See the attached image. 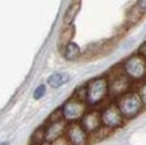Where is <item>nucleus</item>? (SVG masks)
Masks as SVG:
<instances>
[{
  "instance_id": "f257e3e1",
  "label": "nucleus",
  "mask_w": 146,
  "mask_h": 145,
  "mask_svg": "<svg viewBox=\"0 0 146 145\" xmlns=\"http://www.w3.org/2000/svg\"><path fill=\"white\" fill-rule=\"evenodd\" d=\"M115 104L119 108L125 118H133L139 114L141 110L145 108L141 96L138 94V92H133V90H129L119 96L115 100Z\"/></svg>"
},
{
  "instance_id": "f03ea898",
  "label": "nucleus",
  "mask_w": 146,
  "mask_h": 145,
  "mask_svg": "<svg viewBox=\"0 0 146 145\" xmlns=\"http://www.w3.org/2000/svg\"><path fill=\"white\" fill-rule=\"evenodd\" d=\"M107 96H110V93H109V81L105 77L94 78L89 84H86V102H87V105H98Z\"/></svg>"
},
{
  "instance_id": "7ed1b4c3",
  "label": "nucleus",
  "mask_w": 146,
  "mask_h": 145,
  "mask_svg": "<svg viewBox=\"0 0 146 145\" xmlns=\"http://www.w3.org/2000/svg\"><path fill=\"white\" fill-rule=\"evenodd\" d=\"M122 69L133 82L143 81L146 78V58L139 54H134L123 62Z\"/></svg>"
},
{
  "instance_id": "20e7f679",
  "label": "nucleus",
  "mask_w": 146,
  "mask_h": 145,
  "mask_svg": "<svg viewBox=\"0 0 146 145\" xmlns=\"http://www.w3.org/2000/svg\"><path fill=\"white\" fill-rule=\"evenodd\" d=\"M60 109H62L63 118L67 122H76V121L82 120L84 113L87 112V102L79 97L72 96L70 100H67L63 104Z\"/></svg>"
},
{
  "instance_id": "39448f33",
  "label": "nucleus",
  "mask_w": 146,
  "mask_h": 145,
  "mask_svg": "<svg viewBox=\"0 0 146 145\" xmlns=\"http://www.w3.org/2000/svg\"><path fill=\"white\" fill-rule=\"evenodd\" d=\"M102 114V125L107 129H115V128L122 126L123 124V114L121 113L119 108L117 104H110L101 112Z\"/></svg>"
},
{
  "instance_id": "423d86ee",
  "label": "nucleus",
  "mask_w": 146,
  "mask_h": 145,
  "mask_svg": "<svg viewBox=\"0 0 146 145\" xmlns=\"http://www.w3.org/2000/svg\"><path fill=\"white\" fill-rule=\"evenodd\" d=\"M107 81H109V93H110L111 97H115V98H118L123 93L129 92L130 86H131V82H133L127 75L125 74L123 69H122V71H121L119 74L113 75Z\"/></svg>"
},
{
  "instance_id": "0eeeda50",
  "label": "nucleus",
  "mask_w": 146,
  "mask_h": 145,
  "mask_svg": "<svg viewBox=\"0 0 146 145\" xmlns=\"http://www.w3.org/2000/svg\"><path fill=\"white\" fill-rule=\"evenodd\" d=\"M64 136L68 138V141L72 145H86L89 141V133L86 132V129L78 121L70 122L67 125Z\"/></svg>"
},
{
  "instance_id": "6e6552de",
  "label": "nucleus",
  "mask_w": 146,
  "mask_h": 145,
  "mask_svg": "<svg viewBox=\"0 0 146 145\" xmlns=\"http://www.w3.org/2000/svg\"><path fill=\"white\" fill-rule=\"evenodd\" d=\"M82 126L86 129V132L89 133H95L99 130L103 125H102V114L99 110H89L86 112L84 116L80 120Z\"/></svg>"
},
{
  "instance_id": "1a4fd4ad",
  "label": "nucleus",
  "mask_w": 146,
  "mask_h": 145,
  "mask_svg": "<svg viewBox=\"0 0 146 145\" xmlns=\"http://www.w3.org/2000/svg\"><path fill=\"white\" fill-rule=\"evenodd\" d=\"M66 120H56V121H48V125L46 126V141L56 140L59 137H62L66 133Z\"/></svg>"
},
{
  "instance_id": "9d476101",
  "label": "nucleus",
  "mask_w": 146,
  "mask_h": 145,
  "mask_svg": "<svg viewBox=\"0 0 146 145\" xmlns=\"http://www.w3.org/2000/svg\"><path fill=\"white\" fill-rule=\"evenodd\" d=\"M70 81V75L67 73H63V71H58V73H54L47 78V84L48 86H51L52 89H59L64 86Z\"/></svg>"
},
{
  "instance_id": "9b49d317",
  "label": "nucleus",
  "mask_w": 146,
  "mask_h": 145,
  "mask_svg": "<svg viewBox=\"0 0 146 145\" xmlns=\"http://www.w3.org/2000/svg\"><path fill=\"white\" fill-rule=\"evenodd\" d=\"M62 50H63V57H64L66 61H76L80 57V54H82L80 47L74 42H70L68 44H66Z\"/></svg>"
},
{
  "instance_id": "f8f14e48",
  "label": "nucleus",
  "mask_w": 146,
  "mask_h": 145,
  "mask_svg": "<svg viewBox=\"0 0 146 145\" xmlns=\"http://www.w3.org/2000/svg\"><path fill=\"white\" fill-rule=\"evenodd\" d=\"M80 9V0H75L72 4L67 8V11L64 12V16H63V24L64 26H70L72 24V22L75 20L76 15Z\"/></svg>"
},
{
  "instance_id": "ddd939ff",
  "label": "nucleus",
  "mask_w": 146,
  "mask_h": 145,
  "mask_svg": "<svg viewBox=\"0 0 146 145\" xmlns=\"http://www.w3.org/2000/svg\"><path fill=\"white\" fill-rule=\"evenodd\" d=\"M74 34H75V28H74V26H72V24L64 27V30L62 31L60 38H59V46L63 48L64 46H66V44H68L70 42H72L71 39H72Z\"/></svg>"
},
{
  "instance_id": "4468645a",
  "label": "nucleus",
  "mask_w": 146,
  "mask_h": 145,
  "mask_svg": "<svg viewBox=\"0 0 146 145\" xmlns=\"http://www.w3.org/2000/svg\"><path fill=\"white\" fill-rule=\"evenodd\" d=\"M32 141L35 145H42L43 142H46V128H39L32 137Z\"/></svg>"
},
{
  "instance_id": "2eb2a0df",
  "label": "nucleus",
  "mask_w": 146,
  "mask_h": 145,
  "mask_svg": "<svg viewBox=\"0 0 146 145\" xmlns=\"http://www.w3.org/2000/svg\"><path fill=\"white\" fill-rule=\"evenodd\" d=\"M46 94V85H39L34 92V100H40Z\"/></svg>"
},
{
  "instance_id": "dca6fc26",
  "label": "nucleus",
  "mask_w": 146,
  "mask_h": 145,
  "mask_svg": "<svg viewBox=\"0 0 146 145\" xmlns=\"http://www.w3.org/2000/svg\"><path fill=\"white\" fill-rule=\"evenodd\" d=\"M51 145H72V144L68 141V138L66 136H62V137H59V138H56V140H54L51 142Z\"/></svg>"
},
{
  "instance_id": "f3484780",
  "label": "nucleus",
  "mask_w": 146,
  "mask_h": 145,
  "mask_svg": "<svg viewBox=\"0 0 146 145\" xmlns=\"http://www.w3.org/2000/svg\"><path fill=\"white\" fill-rule=\"evenodd\" d=\"M138 94L141 96L142 102H143V105L146 106V81L145 82H142V85L139 86V89H138Z\"/></svg>"
},
{
  "instance_id": "a211bd4d",
  "label": "nucleus",
  "mask_w": 146,
  "mask_h": 145,
  "mask_svg": "<svg viewBox=\"0 0 146 145\" xmlns=\"http://www.w3.org/2000/svg\"><path fill=\"white\" fill-rule=\"evenodd\" d=\"M135 7H137L139 11H141L142 13L146 12V0H137V4H135Z\"/></svg>"
},
{
  "instance_id": "6ab92c4d",
  "label": "nucleus",
  "mask_w": 146,
  "mask_h": 145,
  "mask_svg": "<svg viewBox=\"0 0 146 145\" xmlns=\"http://www.w3.org/2000/svg\"><path fill=\"white\" fill-rule=\"evenodd\" d=\"M138 54L142 55L143 58H146V42H143V43L139 46V48H138Z\"/></svg>"
},
{
  "instance_id": "aec40b11",
  "label": "nucleus",
  "mask_w": 146,
  "mask_h": 145,
  "mask_svg": "<svg viewBox=\"0 0 146 145\" xmlns=\"http://www.w3.org/2000/svg\"><path fill=\"white\" fill-rule=\"evenodd\" d=\"M42 145H51V144H48V141H46V142H43Z\"/></svg>"
},
{
  "instance_id": "412c9836",
  "label": "nucleus",
  "mask_w": 146,
  "mask_h": 145,
  "mask_svg": "<svg viewBox=\"0 0 146 145\" xmlns=\"http://www.w3.org/2000/svg\"><path fill=\"white\" fill-rule=\"evenodd\" d=\"M0 145H7V144H0Z\"/></svg>"
}]
</instances>
